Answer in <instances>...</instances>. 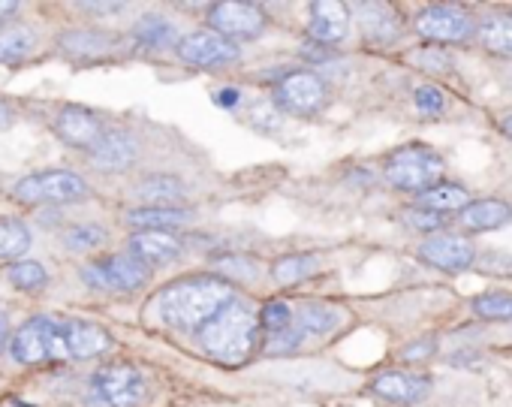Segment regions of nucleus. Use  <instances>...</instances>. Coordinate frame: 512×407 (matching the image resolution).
I'll list each match as a JSON object with an SVG mask.
<instances>
[{"instance_id":"13","label":"nucleus","mask_w":512,"mask_h":407,"mask_svg":"<svg viewBox=\"0 0 512 407\" xmlns=\"http://www.w3.org/2000/svg\"><path fill=\"white\" fill-rule=\"evenodd\" d=\"M61 332H64V347L70 359H91L109 350L112 338L103 326L97 323H85V320H61Z\"/></svg>"},{"instance_id":"26","label":"nucleus","mask_w":512,"mask_h":407,"mask_svg":"<svg viewBox=\"0 0 512 407\" xmlns=\"http://www.w3.org/2000/svg\"><path fill=\"white\" fill-rule=\"evenodd\" d=\"M34 34L25 28H0V64L25 61L34 52Z\"/></svg>"},{"instance_id":"37","label":"nucleus","mask_w":512,"mask_h":407,"mask_svg":"<svg viewBox=\"0 0 512 407\" xmlns=\"http://www.w3.org/2000/svg\"><path fill=\"white\" fill-rule=\"evenodd\" d=\"M416 106H419L422 112H440V109H443V94H440L434 85H422V88L416 91Z\"/></svg>"},{"instance_id":"22","label":"nucleus","mask_w":512,"mask_h":407,"mask_svg":"<svg viewBox=\"0 0 512 407\" xmlns=\"http://www.w3.org/2000/svg\"><path fill=\"white\" fill-rule=\"evenodd\" d=\"M148 206H157V209H178L175 202L184 199V184L178 178H169V175H151L139 184L136 190Z\"/></svg>"},{"instance_id":"25","label":"nucleus","mask_w":512,"mask_h":407,"mask_svg":"<svg viewBox=\"0 0 512 407\" xmlns=\"http://www.w3.org/2000/svg\"><path fill=\"white\" fill-rule=\"evenodd\" d=\"M184 221H187L184 209H157V206L136 209V212L127 215V224L139 227V230H166V227H178Z\"/></svg>"},{"instance_id":"41","label":"nucleus","mask_w":512,"mask_h":407,"mask_svg":"<svg viewBox=\"0 0 512 407\" xmlns=\"http://www.w3.org/2000/svg\"><path fill=\"white\" fill-rule=\"evenodd\" d=\"M238 100H241V97H238L235 88H220V91H214V103H217V106H226V109H229V106H235Z\"/></svg>"},{"instance_id":"34","label":"nucleus","mask_w":512,"mask_h":407,"mask_svg":"<svg viewBox=\"0 0 512 407\" xmlns=\"http://www.w3.org/2000/svg\"><path fill=\"white\" fill-rule=\"evenodd\" d=\"M302 329H293V326H287V329H281V332H272L269 335V341H266V353H272V356H287V353H293L299 344H302Z\"/></svg>"},{"instance_id":"8","label":"nucleus","mask_w":512,"mask_h":407,"mask_svg":"<svg viewBox=\"0 0 512 407\" xmlns=\"http://www.w3.org/2000/svg\"><path fill=\"white\" fill-rule=\"evenodd\" d=\"M208 22L214 28V34L220 37H235V40H253L266 31V13L256 4H235V0H226V4H214L208 13Z\"/></svg>"},{"instance_id":"27","label":"nucleus","mask_w":512,"mask_h":407,"mask_svg":"<svg viewBox=\"0 0 512 407\" xmlns=\"http://www.w3.org/2000/svg\"><path fill=\"white\" fill-rule=\"evenodd\" d=\"M31 248V233L22 221H0V260H19Z\"/></svg>"},{"instance_id":"35","label":"nucleus","mask_w":512,"mask_h":407,"mask_svg":"<svg viewBox=\"0 0 512 407\" xmlns=\"http://www.w3.org/2000/svg\"><path fill=\"white\" fill-rule=\"evenodd\" d=\"M260 320H263V326H266L269 335H272V332H281V329H287V326L293 323V311H290V305H284V302H269V305L263 308Z\"/></svg>"},{"instance_id":"4","label":"nucleus","mask_w":512,"mask_h":407,"mask_svg":"<svg viewBox=\"0 0 512 407\" xmlns=\"http://www.w3.org/2000/svg\"><path fill=\"white\" fill-rule=\"evenodd\" d=\"M443 175V160L425 145H404L386 160V178L401 190L425 193Z\"/></svg>"},{"instance_id":"42","label":"nucleus","mask_w":512,"mask_h":407,"mask_svg":"<svg viewBox=\"0 0 512 407\" xmlns=\"http://www.w3.org/2000/svg\"><path fill=\"white\" fill-rule=\"evenodd\" d=\"M85 10H91V13H121L127 7L124 4H85Z\"/></svg>"},{"instance_id":"38","label":"nucleus","mask_w":512,"mask_h":407,"mask_svg":"<svg viewBox=\"0 0 512 407\" xmlns=\"http://www.w3.org/2000/svg\"><path fill=\"white\" fill-rule=\"evenodd\" d=\"M413 61H419L422 67H428V70H434V73H446V70L452 67V61H449L443 52H437V49H425V52H419Z\"/></svg>"},{"instance_id":"1","label":"nucleus","mask_w":512,"mask_h":407,"mask_svg":"<svg viewBox=\"0 0 512 407\" xmlns=\"http://www.w3.org/2000/svg\"><path fill=\"white\" fill-rule=\"evenodd\" d=\"M232 299V287L220 278H184L157 296V314L178 329H199Z\"/></svg>"},{"instance_id":"33","label":"nucleus","mask_w":512,"mask_h":407,"mask_svg":"<svg viewBox=\"0 0 512 407\" xmlns=\"http://www.w3.org/2000/svg\"><path fill=\"white\" fill-rule=\"evenodd\" d=\"M10 281H13L16 287H22V290H40V287H46L49 275H46V269H43L40 263L28 260V263L10 266Z\"/></svg>"},{"instance_id":"7","label":"nucleus","mask_w":512,"mask_h":407,"mask_svg":"<svg viewBox=\"0 0 512 407\" xmlns=\"http://www.w3.org/2000/svg\"><path fill=\"white\" fill-rule=\"evenodd\" d=\"M82 275H85L88 287H94V290H112V293H133V290L145 287L148 278H151L148 266L139 263L130 254H118V257L91 263Z\"/></svg>"},{"instance_id":"16","label":"nucleus","mask_w":512,"mask_h":407,"mask_svg":"<svg viewBox=\"0 0 512 407\" xmlns=\"http://www.w3.org/2000/svg\"><path fill=\"white\" fill-rule=\"evenodd\" d=\"M422 260L443 272H464L473 263V248L458 236H440L422 245Z\"/></svg>"},{"instance_id":"2","label":"nucleus","mask_w":512,"mask_h":407,"mask_svg":"<svg viewBox=\"0 0 512 407\" xmlns=\"http://www.w3.org/2000/svg\"><path fill=\"white\" fill-rule=\"evenodd\" d=\"M256 332H260V314L241 299H229L211 320L199 326V344L208 356L238 365L250 356Z\"/></svg>"},{"instance_id":"30","label":"nucleus","mask_w":512,"mask_h":407,"mask_svg":"<svg viewBox=\"0 0 512 407\" xmlns=\"http://www.w3.org/2000/svg\"><path fill=\"white\" fill-rule=\"evenodd\" d=\"M479 40L488 52L512 55V19H488L479 28Z\"/></svg>"},{"instance_id":"44","label":"nucleus","mask_w":512,"mask_h":407,"mask_svg":"<svg viewBox=\"0 0 512 407\" xmlns=\"http://www.w3.org/2000/svg\"><path fill=\"white\" fill-rule=\"evenodd\" d=\"M7 335H10V323H7V314L0 311V350H4V344H7Z\"/></svg>"},{"instance_id":"19","label":"nucleus","mask_w":512,"mask_h":407,"mask_svg":"<svg viewBox=\"0 0 512 407\" xmlns=\"http://www.w3.org/2000/svg\"><path fill=\"white\" fill-rule=\"evenodd\" d=\"M359 22H362L365 37L374 43H392L398 37V19H395L392 7H386V4H362Z\"/></svg>"},{"instance_id":"15","label":"nucleus","mask_w":512,"mask_h":407,"mask_svg":"<svg viewBox=\"0 0 512 407\" xmlns=\"http://www.w3.org/2000/svg\"><path fill=\"white\" fill-rule=\"evenodd\" d=\"M308 31L314 40L320 43H341L350 31V13L338 0H320V4H311V22Z\"/></svg>"},{"instance_id":"3","label":"nucleus","mask_w":512,"mask_h":407,"mask_svg":"<svg viewBox=\"0 0 512 407\" xmlns=\"http://www.w3.org/2000/svg\"><path fill=\"white\" fill-rule=\"evenodd\" d=\"M148 392V380L139 368L115 362V365H103L100 371H94L91 383H88V404L91 407H133L145 398Z\"/></svg>"},{"instance_id":"17","label":"nucleus","mask_w":512,"mask_h":407,"mask_svg":"<svg viewBox=\"0 0 512 407\" xmlns=\"http://www.w3.org/2000/svg\"><path fill=\"white\" fill-rule=\"evenodd\" d=\"M181 254V242L169 233L160 230H142L130 239V257H136L139 263H151V266H163L178 260Z\"/></svg>"},{"instance_id":"10","label":"nucleus","mask_w":512,"mask_h":407,"mask_svg":"<svg viewBox=\"0 0 512 407\" xmlns=\"http://www.w3.org/2000/svg\"><path fill=\"white\" fill-rule=\"evenodd\" d=\"M178 58L193 67H223L238 58V46L214 31H193L175 46Z\"/></svg>"},{"instance_id":"9","label":"nucleus","mask_w":512,"mask_h":407,"mask_svg":"<svg viewBox=\"0 0 512 407\" xmlns=\"http://www.w3.org/2000/svg\"><path fill=\"white\" fill-rule=\"evenodd\" d=\"M275 100L290 115L308 118V115H317L323 109V103H326V85L314 73H290V76H284L278 82Z\"/></svg>"},{"instance_id":"18","label":"nucleus","mask_w":512,"mask_h":407,"mask_svg":"<svg viewBox=\"0 0 512 407\" xmlns=\"http://www.w3.org/2000/svg\"><path fill=\"white\" fill-rule=\"evenodd\" d=\"M374 392L380 398H389V401L413 404V401L425 398L428 380L425 377H416V374H407V371H389V374H380L374 380Z\"/></svg>"},{"instance_id":"46","label":"nucleus","mask_w":512,"mask_h":407,"mask_svg":"<svg viewBox=\"0 0 512 407\" xmlns=\"http://www.w3.org/2000/svg\"><path fill=\"white\" fill-rule=\"evenodd\" d=\"M500 130H503V133H506V136L512 139V115H506V118L500 121Z\"/></svg>"},{"instance_id":"28","label":"nucleus","mask_w":512,"mask_h":407,"mask_svg":"<svg viewBox=\"0 0 512 407\" xmlns=\"http://www.w3.org/2000/svg\"><path fill=\"white\" fill-rule=\"evenodd\" d=\"M317 266H320V260L314 254H293V257L278 260L275 269H272V275H275L278 284H299L308 275H314Z\"/></svg>"},{"instance_id":"40","label":"nucleus","mask_w":512,"mask_h":407,"mask_svg":"<svg viewBox=\"0 0 512 407\" xmlns=\"http://www.w3.org/2000/svg\"><path fill=\"white\" fill-rule=\"evenodd\" d=\"M434 347H437V344H434L431 338H422V341H416V344L404 347V353H401V356H404V359H410V362H413V359H425V356H431V353H434Z\"/></svg>"},{"instance_id":"21","label":"nucleus","mask_w":512,"mask_h":407,"mask_svg":"<svg viewBox=\"0 0 512 407\" xmlns=\"http://www.w3.org/2000/svg\"><path fill=\"white\" fill-rule=\"evenodd\" d=\"M115 37L103 31H73L61 37V49L73 58H103L115 49Z\"/></svg>"},{"instance_id":"39","label":"nucleus","mask_w":512,"mask_h":407,"mask_svg":"<svg viewBox=\"0 0 512 407\" xmlns=\"http://www.w3.org/2000/svg\"><path fill=\"white\" fill-rule=\"evenodd\" d=\"M407 221H410L416 230H437V227H443V218H440L437 212H428V209H413V212H407Z\"/></svg>"},{"instance_id":"14","label":"nucleus","mask_w":512,"mask_h":407,"mask_svg":"<svg viewBox=\"0 0 512 407\" xmlns=\"http://www.w3.org/2000/svg\"><path fill=\"white\" fill-rule=\"evenodd\" d=\"M136 160V142L124 130H103L100 142L91 148V163L103 172H121L133 166Z\"/></svg>"},{"instance_id":"5","label":"nucleus","mask_w":512,"mask_h":407,"mask_svg":"<svg viewBox=\"0 0 512 407\" xmlns=\"http://www.w3.org/2000/svg\"><path fill=\"white\" fill-rule=\"evenodd\" d=\"M13 356L25 365H37V362H67V347H64V332H61V320H49V317H37L31 323H25L16 335H13Z\"/></svg>"},{"instance_id":"31","label":"nucleus","mask_w":512,"mask_h":407,"mask_svg":"<svg viewBox=\"0 0 512 407\" xmlns=\"http://www.w3.org/2000/svg\"><path fill=\"white\" fill-rule=\"evenodd\" d=\"M473 314L482 320H512V296L509 293H488L473 299Z\"/></svg>"},{"instance_id":"20","label":"nucleus","mask_w":512,"mask_h":407,"mask_svg":"<svg viewBox=\"0 0 512 407\" xmlns=\"http://www.w3.org/2000/svg\"><path fill=\"white\" fill-rule=\"evenodd\" d=\"M512 212L506 202H497V199H482V202H470L464 206V215H461V224L467 230H497L503 224H509Z\"/></svg>"},{"instance_id":"11","label":"nucleus","mask_w":512,"mask_h":407,"mask_svg":"<svg viewBox=\"0 0 512 407\" xmlns=\"http://www.w3.org/2000/svg\"><path fill=\"white\" fill-rule=\"evenodd\" d=\"M55 133L70 145V148H82V151H91L100 136H103V124L100 118L85 109V106H64L58 121H55Z\"/></svg>"},{"instance_id":"36","label":"nucleus","mask_w":512,"mask_h":407,"mask_svg":"<svg viewBox=\"0 0 512 407\" xmlns=\"http://www.w3.org/2000/svg\"><path fill=\"white\" fill-rule=\"evenodd\" d=\"M220 269L226 272V275H232L235 281H253L256 275V263L253 260H247V257H226V260H220Z\"/></svg>"},{"instance_id":"45","label":"nucleus","mask_w":512,"mask_h":407,"mask_svg":"<svg viewBox=\"0 0 512 407\" xmlns=\"http://www.w3.org/2000/svg\"><path fill=\"white\" fill-rule=\"evenodd\" d=\"M10 121H13V109L0 100V127H10Z\"/></svg>"},{"instance_id":"6","label":"nucleus","mask_w":512,"mask_h":407,"mask_svg":"<svg viewBox=\"0 0 512 407\" xmlns=\"http://www.w3.org/2000/svg\"><path fill=\"white\" fill-rule=\"evenodd\" d=\"M13 196L19 202H76L88 196V181L67 169L37 172L16 184Z\"/></svg>"},{"instance_id":"43","label":"nucleus","mask_w":512,"mask_h":407,"mask_svg":"<svg viewBox=\"0 0 512 407\" xmlns=\"http://www.w3.org/2000/svg\"><path fill=\"white\" fill-rule=\"evenodd\" d=\"M16 13H19V4H13V0H0V19L16 16Z\"/></svg>"},{"instance_id":"24","label":"nucleus","mask_w":512,"mask_h":407,"mask_svg":"<svg viewBox=\"0 0 512 407\" xmlns=\"http://www.w3.org/2000/svg\"><path fill=\"white\" fill-rule=\"evenodd\" d=\"M296 320H299L302 335H305V332H308V335H326V332H332V329L341 323V314H338L335 308L323 305V302H305V305L299 308Z\"/></svg>"},{"instance_id":"23","label":"nucleus","mask_w":512,"mask_h":407,"mask_svg":"<svg viewBox=\"0 0 512 407\" xmlns=\"http://www.w3.org/2000/svg\"><path fill=\"white\" fill-rule=\"evenodd\" d=\"M419 206L440 215V212H455V209L470 206V196L461 184H437V187H428L425 193H419Z\"/></svg>"},{"instance_id":"32","label":"nucleus","mask_w":512,"mask_h":407,"mask_svg":"<svg viewBox=\"0 0 512 407\" xmlns=\"http://www.w3.org/2000/svg\"><path fill=\"white\" fill-rule=\"evenodd\" d=\"M103 242H106V230L97 227V224H79V227H73V230L64 236V245H67L70 251H76V254L94 251V248H100Z\"/></svg>"},{"instance_id":"12","label":"nucleus","mask_w":512,"mask_h":407,"mask_svg":"<svg viewBox=\"0 0 512 407\" xmlns=\"http://www.w3.org/2000/svg\"><path fill=\"white\" fill-rule=\"evenodd\" d=\"M416 31L425 40H437V43H461L470 37V19L455 10V7H431L419 16Z\"/></svg>"},{"instance_id":"29","label":"nucleus","mask_w":512,"mask_h":407,"mask_svg":"<svg viewBox=\"0 0 512 407\" xmlns=\"http://www.w3.org/2000/svg\"><path fill=\"white\" fill-rule=\"evenodd\" d=\"M136 40L148 49H169L175 43V28L166 19L151 16L136 25Z\"/></svg>"}]
</instances>
